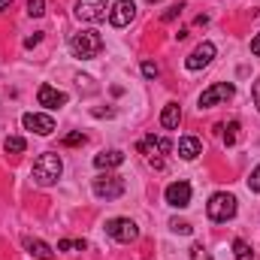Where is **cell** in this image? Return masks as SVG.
<instances>
[{"mask_svg":"<svg viewBox=\"0 0 260 260\" xmlns=\"http://www.w3.org/2000/svg\"><path fill=\"white\" fill-rule=\"evenodd\" d=\"M21 124H24V130H34V133H40V136H49V133L55 130V118H52V115H40V112H27V115L21 118Z\"/></svg>","mask_w":260,"mask_h":260,"instance_id":"10","label":"cell"},{"mask_svg":"<svg viewBox=\"0 0 260 260\" xmlns=\"http://www.w3.org/2000/svg\"><path fill=\"white\" fill-rule=\"evenodd\" d=\"M94 194L100 197V200H115V197L124 194V179H118V176H100V179H94Z\"/></svg>","mask_w":260,"mask_h":260,"instance_id":"6","label":"cell"},{"mask_svg":"<svg viewBox=\"0 0 260 260\" xmlns=\"http://www.w3.org/2000/svg\"><path fill=\"white\" fill-rule=\"evenodd\" d=\"M233 94H236V88H233L230 82H218V85H212V88H206V91L200 94V109H209V106H215V103H227Z\"/></svg>","mask_w":260,"mask_h":260,"instance_id":"4","label":"cell"},{"mask_svg":"<svg viewBox=\"0 0 260 260\" xmlns=\"http://www.w3.org/2000/svg\"><path fill=\"white\" fill-rule=\"evenodd\" d=\"M3 148H6V154H21V151L27 148V142H24L21 136H6V139H3Z\"/></svg>","mask_w":260,"mask_h":260,"instance_id":"18","label":"cell"},{"mask_svg":"<svg viewBox=\"0 0 260 260\" xmlns=\"http://www.w3.org/2000/svg\"><path fill=\"white\" fill-rule=\"evenodd\" d=\"M206 215H209L212 221H230V218L236 215V197L227 194V191L212 194L209 203H206Z\"/></svg>","mask_w":260,"mask_h":260,"instance_id":"3","label":"cell"},{"mask_svg":"<svg viewBox=\"0 0 260 260\" xmlns=\"http://www.w3.org/2000/svg\"><path fill=\"white\" fill-rule=\"evenodd\" d=\"M85 139H88V136H85L82 130H76V133H67L64 136V145H85Z\"/></svg>","mask_w":260,"mask_h":260,"instance_id":"23","label":"cell"},{"mask_svg":"<svg viewBox=\"0 0 260 260\" xmlns=\"http://www.w3.org/2000/svg\"><path fill=\"white\" fill-rule=\"evenodd\" d=\"M191 260H212V254H209V251L197 242V245H191Z\"/></svg>","mask_w":260,"mask_h":260,"instance_id":"24","label":"cell"},{"mask_svg":"<svg viewBox=\"0 0 260 260\" xmlns=\"http://www.w3.org/2000/svg\"><path fill=\"white\" fill-rule=\"evenodd\" d=\"M251 55H260V34L251 40Z\"/></svg>","mask_w":260,"mask_h":260,"instance_id":"31","label":"cell"},{"mask_svg":"<svg viewBox=\"0 0 260 260\" xmlns=\"http://www.w3.org/2000/svg\"><path fill=\"white\" fill-rule=\"evenodd\" d=\"M70 52L76 58H82V61H91V58H97L103 52V37L97 30H79L70 40Z\"/></svg>","mask_w":260,"mask_h":260,"instance_id":"2","label":"cell"},{"mask_svg":"<svg viewBox=\"0 0 260 260\" xmlns=\"http://www.w3.org/2000/svg\"><path fill=\"white\" fill-rule=\"evenodd\" d=\"M233 254H236V260H254V251L245 239H233Z\"/></svg>","mask_w":260,"mask_h":260,"instance_id":"19","label":"cell"},{"mask_svg":"<svg viewBox=\"0 0 260 260\" xmlns=\"http://www.w3.org/2000/svg\"><path fill=\"white\" fill-rule=\"evenodd\" d=\"M136 148H139L142 154L154 157V154H170V151H173V142H170V139H157V136L151 133V136H145V139H142Z\"/></svg>","mask_w":260,"mask_h":260,"instance_id":"13","label":"cell"},{"mask_svg":"<svg viewBox=\"0 0 260 260\" xmlns=\"http://www.w3.org/2000/svg\"><path fill=\"white\" fill-rule=\"evenodd\" d=\"M76 18L79 21H103L106 18V0H79Z\"/></svg>","mask_w":260,"mask_h":260,"instance_id":"7","label":"cell"},{"mask_svg":"<svg viewBox=\"0 0 260 260\" xmlns=\"http://www.w3.org/2000/svg\"><path fill=\"white\" fill-rule=\"evenodd\" d=\"M9 6H12V0H0V12H6Z\"/></svg>","mask_w":260,"mask_h":260,"instance_id":"32","label":"cell"},{"mask_svg":"<svg viewBox=\"0 0 260 260\" xmlns=\"http://www.w3.org/2000/svg\"><path fill=\"white\" fill-rule=\"evenodd\" d=\"M133 15H136L133 0H115V6L109 9V21H112V27H127L130 21H133Z\"/></svg>","mask_w":260,"mask_h":260,"instance_id":"9","label":"cell"},{"mask_svg":"<svg viewBox=\"0 0 260 260\" xmlns=\"http://www.w3.org/2000/svg\"><path fill=\"white\" fill-rule=\"evenodd\" d=\"M157 73H160L157 64H151V61H145V64H142V76H145V79H157Z\"/></svg>","mask_w":260,"mask_h":260,"instance_id":"27","label":"cell"},{"mask_svg":"<svg viewBox=\"0 0 260 260\" xmlns=\"http://www.w3.org/2000/svg\"><path fill=\"white\" fill-rule=\"evenodd\" d=\"M37 103L46 106V109H61V106L67 103V94L64 91H58V88H52V85H40V91H37Z\"/></svg>","mask_w":260,"mask_h":260,"instance_id":"11","label":"cell"},{"mask_svg":"<svg viewBox=\"0 0 260 260\" xmlns=\"http://www.w3.org/2000/svg\"><path fill=\"white\" fill-rule=\"evenodd\" d=\"M212 58H215V46H212V43H200L194 52H191V58L185 61V67L197 73V70H203V67L212 64Z\"/></svg>","mask_w":260,"mask_h":260,"instance_id":"12","label":"cell"},{"mask_svg":"<svg viewBox=\"0 0 260 260\" xmlns=\"http://www.w3.org/2000/svg\"><path fill=\"white\" fill-rule=\"evenodd\" d=\"M221 130H224V145H233L239 139V121H230L227 127H221Z\"/></svg>","mask_w":260,"mask_h":260,"instance_id":"21","label":"cell"},{"mask_svg":"<svg viewBox=\"0 0 260 260\" xmlns=\"http://www.w3.org/2000/svg\"><path fill=\"white\" fill-rule=\"evenodd\" d=\"M40 40H43V37H40V34H34V37H27V40H24V46H27V49H34Z\"/></svg>","mask_w":260,"mask_h":260,"instance_id":"30","label":"cell"},{"mask_svg":"<svg viewBox=\"0 0 260 260\" xmlns=\"http://www.w3.org/2000/svg\"><path fill=\"white\" fill-rule=\"evenodd\" d=\"M27 15H30V18L46 15V0H27Z\"/></svg>","mask_w":260,"mask_h":260,"instance_id":"22","label":"cell"},{"mask_svg":"<svg viewBox=\"0 0 260 260\" xmlns=\"http://www.w3.org/2000/svg\"><path fill=\"white\" fill-rule=\"evenodd\" d=\"M248 188H251L254 194H260V164L254 167V173H251V179H248Z\"/></svg>","mask_w":260,"mask_h":260,"instance_id":"26","label":"cell"},{"mask_svg":"<svg viewBox=\"0 0 260 260\" xmlns=\"http://www.w3.org/2000/svg\"><path fill=\"white\" fill-rule=\"evenodd\" d=\"M106 233L115 239V242H133L139 236V227L130 221V218H112L106 221Z\"/></svg>","mask_w":260,"mask_h":260,"instance_id":"5","label":"cell"},{"mask_svg":"<svg viewBox=\"0 0 260 260\" xmlns=\"http://www.w3.org/2000/svg\"><path fill=\"white\" fill-rule=\"evenodd\" d=\"M200 151H203V145H200L197 136H182V139H179V154H182L185 160H194Z\"/></svg>","mask_w":260,"mask_h":260,"instance_id":"17","label":"cell"},{"mask_svg":"<svg viewBox=\"0 0 260 260\" xmlns=\"http://www.w3.org/2000/svg\"><path fill=\"white\" fill-rule=\"evenodd\" d=\"M61 173H64V164H61V157H58L55 151H46V154H40V157L34 160V182H37L40 188L55 185V182L61 179Z\"/></svg>","mask_w":260,"mask_h":260,"instance_id":"1","label":"cell"},{"mask_svg":"<svg viewBox=\"0 0 260 260\" xmlns=\"http://www.w3.org/2000/svg\"><path fill=\"white\" fill-rule=\"evenodd\" d=\"M251 97H254V103H257V109H260V79L254 82V88H251Z\"/></svg>","mask_w":260,"mask_h":260,"instance_id":"29","label":"cell"},{"mask_svg":"<svg viewBox=\"0 0 260 260\" xmlns=\"http://www.w3.org/2000/svg\"><path fill=\"white\" fill-rule=\"evenodd\" d=\"M121 164H124V151H118V148L100 151V154L94 157V167H97V170H112V167H121Z\"/></svg>","mask_w":260,"mask_h":260,"instance_id":"14","label":"cell"},{"mask_svg":"<svg viewBox=\"0 0 260 260\" xmlns=\"http://www.w3.org/2000/svg\"><path fill=\"white\" fill-rule=\"evenodd\" d=\"M164 197L173 209H188L191 206V185L188 182H173V185H167Z\"/></svg>","mask_w":260,"mask_h":260,"instance_id":"8","label":"cell"},{"mask_svg":"<svg viewBox=\"0 0 260 260\" xmlns=\"http://www.w3.org/2000/svg\"><path fill=\"white\" fill-rule=\"evenodd\" d=\"M170 227H173L176 233H182V236H188V233H191V224H188V221H179V218H173V221H170Z\"/></svg>","mask_w":260,"mask_h":260,"instance_id":"25","label":"cell"},{"mask_svg":"<svg viewBox=\"0 0 260 260\" xmlns=\"http://www.w3.org/2000/svg\"><path fill=\"white\" fill-rule=\"evenodd\" d=\"M24 248H27L37 260H52V257H55V251H52L43 239H34V236H27V239H24Z\"/></svg>","mask_w":260,"mask_h":260,"instance_id":"16","label":"cell"},{"mask_svg":"<svg viewBox=\"0 0 260 260\" xmlns=\"http://www.w3.org/2000/svg\"><path fill=\"white\" fill-rule=\"evenodd\" d=\"M85 239H61L58 242V251H85Z\"/></svg>","mask_w":260,"mask_h":260,"instance_id":"20","label":"cell"},{"mask_svg":"<svg viewBox=\"0 0 260 260\" xmlns=\"http://www.w3.org/2000/svg\"><path fill=\"white\" fill-rule=\"evenodd\" d=\"M182 9H185V3H179V6H173L170 12H164V21H173V18H179V15H182Z\"/></svg>","mask_w":260,"mask_h":260,"instance_id":"28","label":"cell"},{"mask_svg":"<svg viewBox=\"0 0 260 260\" xmlns=\"http://www.w3.org/2000/svg\"><path fill=\"white\" fill-rule=\"evenodd\" d=\"M179 121H182V106H179V103H167L164 112H160V124L167 130H176Z\"/></svg>","mask_w":260,"mask_h":260,"instance_id":"15","label":"cell"},{"mask_svg":"<svg viewBox=\"0 0 260 260\" xmlns=\"http://www.w3.org/2000/svg\"><path fill=\"white\" fill-rule=\"evenodd\" d=\"M148 3H160V0H148Z\"/></svg>","mask_w":260,"mask_h":260,"instance_id":"33","label":"cell"}]
</instances>
